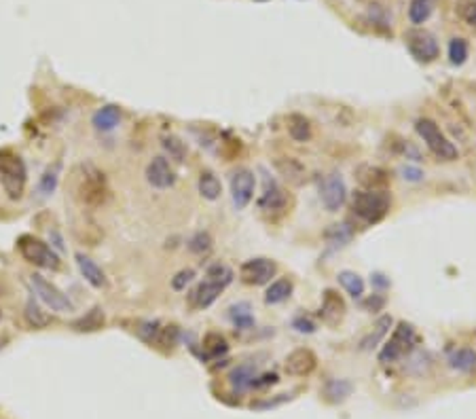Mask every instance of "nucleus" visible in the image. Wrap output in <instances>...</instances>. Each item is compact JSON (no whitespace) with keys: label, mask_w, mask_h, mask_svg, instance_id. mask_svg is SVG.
Segmentation results:
<instances>
[{"label":"nucleus","mask_w":476,"mask_h":419,"mask_svg":"<svg viewBox=\"0 0 476 419\" xmlns=\"http://www.w3.org/2000/svg\"><path fill=\"white\" fill-rule=\"evenodd\" d=\"M23 318H26L28 327H32V329H45L51 324V316L47 312H43V307L34 299H28V303L23 307Z\"/></svg>","instance_id":"26"},{"label":"nucleus","mask_w":476,"mask_h":419,"mask_svg":"<svg viewBox=\"0 0 476 419\" xmlns=\"http://www.w3.org/2000/svg\"><path fill=\"white\" fill-rule=\"evenodd\" d=\"M229 318H231L233 327L239 329V331H250V329H254V316H252L248 303L231 305V307H229Z\"/></svg>","instance_id":"31"},{"label":"nucleus","mask_w":476,"mask_h":419,"mask_svg":"<svg viewBox=\"0 0 476 419\" xmlns=\"http://www.w3.org/2000/svg\"><path fill=\"white\" fill-rule=\"evenodd\" d=\"M404 43H406V49L408 53L419 62V64H432L436 62V58L440 55V47H438V41L432 32L428 30H408L404 34Z\"/></svg>","instance_id":"8"},{"label":"nucleus","mask_w":476,"mask_h":419,"mask_svg":"<svg viewBox=\"0 0 476 419\" xmlns=\"http://www.w3.org/2000/svg\"><path fill=\"white\" fill-rule=\"evenodd\" d=\"M104 324H106L104 309H102V307H93V309H89L85 316H80V318H77V320L73 322V329H75L77 333H95V331L104 329Z\"/></svg>","instance_id":"22"},{"label":"nucleus","mask_w":476,"mask_h":419,"mask_svg":"<svg viewBox=\"0 0 476 419\" xmlns=\"http://www.w3.org/2000/svg\"><path fill=\"white\" fill-rule=\"evenodd\" d=\"M417 343V333H415V327L408 324V322H400L394 333L390 336V341L384 343L381 351H379V362L381 364H390V362H396L400 358H404Z\"/></svg>","instance_id":"5"},{"label":"nucleus","mask_w":476,"mask_h":419,"mask_svg":"<svg viewBox=\"0 0 476 419\" xmlns=\"http://www.w3.org/2000/svg\"><path fill=\"white\" fill-rule=\"evenodd\" d=\"M254 377H256V368H254L252 364H241V366H238V368L229 375V383H231V388H233L238 394H241V392H245L248 388H252Z\"/></svg>","instance_id":"29"},{"label":"nucleus","mask_w":476,"mask_h":419,"mask_svg":"<svg viewBox=\"0 0 476 419\" xmlns=\"http://www.w3.org/2000/svg\"><path fill=\"white\" fill-rule=\"evenodd\" d=\"M161 147H163V151L174 159V161H184V157H186V144L178 138V136H174V134H169V136H163L161 138Z\"/></svg>","instance_id":"33"},{"label":"nucleus","mask_w":476,"mask_h":419,"mask_svg":"<svg viewBox=\"0 0 476 419\" xmlns=\"http://www.w3.org/2000/svg\"><path fill=\"white\" fill-rule=\"evenodd\" d=\"M292 297V282L288 277H280L271 282V286L265 292V303L267 305H280Z\"/></svg>","instance_id":"25"},{"label":"nucleus","mask_w":476,"mask_h":419,"mask_svg":"<svg viewBox=\"0 0 476 419\" xmlns=\"http://www.w3.org/2000/svg\"><path fill=\"white\" fill-rule=\"evenodd\" d=\"M30 286L34 290V295L51 309V312H60V314H66V312H73L75 305L73 301L68 299V295H64L53 282H49L45 275L41 273H32L30 275Z\"/></svg>","instance_id":"7"},{"label":"nucleus","mask_w":476,"mask_h":419,"mask_svg":"<svg viewBox=\"0 0 476 419\" xmlns=\"http://www.w3.org/2000/svg\"><path fill=\"white\" fill-rule=\"evenodd\" d=\"M147 182L153 186V189H159V191H165V189H171L176 184V171L169 166V161L165 157H153V161L147 166Z\"/></svg>","instance_id":"14"},{"label":"nucleus","mask_w":476,"mask_h":419,"mask_svg":"<svg viewBox=\"0 0 476 419\" xmlns=\"http://www.w3.org/2000/svg\"><path fill=\"white\" fill-rule=\"evenodd\" d=\"M258 208L260 212L269 214V216H280L288 210V195L286 191L271 178L265 180V191L258 199Z\"/></svg>","instance_id":"12"},{"label":"nucleus","mask_w":476,"mask_h":419,"mask_svg":"<svg viewBox=\"0 0 476 419\" xmlns=\"http://www.w3.org/2000/svg\"><path fill=\"white\" fill-rule=\"evenodd\" d=\"M288 134L295 142H310L312 136H314V129H312V123L307 117L299 115V112H292L288 117Z\"/></svg>","instance_id":"23"},{"label":"nucleus","mask_w":476,"mask_h":419,"mask_svg":"<svg viewBox=\"0 0 476 419\" xmlns=\"http://www.w3.org/2000/svg\"><path fill=\"white\" fill-rule=\"evenodd\" d=\"M77 197L83 206L87 208H100L102 203H106L108 199V182L106 176L100 168H95L93 164H80L77 168Z\"/></svg>","instance_id":"1"},{"label":"nucleus","mask_w":476,"mask_h":419,"mask_svg":"<svg viewBox=\"0 0 476 419\" xmlns=\"http://www.w3.org/2000/svg\"><path fill=\"white\" fill-rule=\"evenodd\" d=\"M208 280H214V282H221V284L229 286L233 282V269L223 265V262H216L208 269Z\"/></svg>","instance_id":"40"},{"label":"nucleus","mask_w":476,"mask_h":419,"mask_svg":"<svg viewBox=\"0 0 476 419\" xmlns=\"http://www.w3.org/2000/svg\"><path fill=\"white\" fill-rule=\"evenodd\" d=\"M337 280H339V284L345 288V292H347L349 297H354V299H362L366 284H364V280H362L356 271H347V269H345V271H339Z\"/></svg>","instance_id":"28"},{"label":"nucleus","mask_w":476,"mask_h":419,"mask_svg":"<svg viewBox=\"0 0 476 419\" xmlns=\"http://www.w3.org/2000/svg\"><path fill=\"white\" fill-rule=\"evenodd\" d=\"M356 180L364 191H388L390 186V174L388 169L373 164H362L356 168Z\"/></svg>","instance_id":"15"},{"label":"nucleus","mask_w":476,"mask_h":419,"mask_svg":"<svg viewBox=\"0 0 476 419\" xmlns=\"http://www.w3.org/2000/svg\"><path fill=\"white\" fill-rule=\"evenodd\" d=\"M225 288H227V286L221 284V282L203 280V282L197 284V286L193 288V292L189 295V303H191V307H195V309H206V307H210V305L221 297V292H223Z\"/></svg>","instance_id":"17"},{"label":"nucleus","mask_w":476,"mask_h":419,"mask_svg":"<svg viewBox=\"0 0 476 419\" xmlns=\"http://www.w3.org/2000/svg\"><path fill=\"white\" fill-rule=\"evenodd\" d=\"M121 121V108L117 104H106L97 108L91 117V123L97 132H112Z\"/></svg>","instance_id":"19"},{"label":"nucleus","mask_w":476,"mask_h":419,"mask_svg":"<svg viewBox=\"0 0 476 419\" xmlns=\"http://www.w3.org/2000/svg\"><path fill=\"white\" fill-rule=\"evenodd\" d=\"M17 250L19 254L34 267H41V269H60V256L53 252V248H49L41 238H34V235H21L17 240Z\"/></svg>","instance_id":"6"},{"label":"nucleus","mask_w":476,"mask_h":419,"mask_svg":"<svg viewBox=\"0 0 476 419\" xmlns=\"http://www.w3.org/2000/svg\"><path fill=\"white\" fill-rule=\"evenodd\" d=\"M273 166L280 171V176H284L288 182L301 184L305 180V166L295 157H280L273 161Z\"/></svg>","instance_id":"21"},{"label":"nucleus","mask_w":476,"mask_h":419,"mask_svg":"<svg viewBox=\"0 0 476 419\" xmlns=\"http://www.w3.org/2000/svg\"><path fill=\"white\" fill-rule=\"evenodd\" d=\"M400 174H402V178L408 180V182H421V180L425 178V174H423L419 168H415V166H404V168H400Z\"/></svg>","instance_id":"44"},{"label":"nucleus","mask_w":476,"mask_h":419,"mask_svg":"<svg viewBox=\"0 0 476 419\" xmlns=\"http://www.w3.org/2000/svg\"><path fill=\"white\" fill-rule=\"evenodd\" d=\"M345 312H347V305H345L343 297H341V295H339L337 290H332V288H326V290H324V295H322L319 318H322V320H324L326 324L334 327V324H339V322L343 320Z\"/></svg>","instance_id":"16"},{"label":"nucleus","mask_w":476,"mask_h":419,"mask_svg":"<svg viewBox=\"0 0 476 419\" xmlns=\"http://www.w3.org/2000/svg\"><path fill=\"white\" fill-rule=\"evenodd\" d=\"M195 280V271L193 269H182L171 277V288L174 290H184L191 282Z\"/></svg>","instance_id":"41"},{"label":"nucleus","mask_w":476,"mask_h":419,"mask_svg":"<svg viewBox=\"0 0 476 419\" xmlns=\"http://www.w3.org/2000/svg\"><path fill=\"white\" fill-rule=\"evenodd\" d=\"M415 129L417 134L421 136V140L425 142V147L440 159V161H455L460 157V151L458 147L440 132V127L436 125V121L432 119H417L415 121Z\"/></svg>","instance_id":"3"},{"label":"nucleus","mask_w":476,"mask_h":419,"mask_svg":"<svg viewBox=\"0 0 476 419\" xmlns=\"http://www.w3.org/2000/svg\"><path fill=\"white\" fill-rule=\"evenodd\" d=\"M75 258H77L80 275L85 277L87 284H91L93 288H104V286H106V275H104L102 267H100L93 258H89V256L83 254V252H77Z\"/></svg>","instance_id":"18"},{"label":"nucleus","mask_w":476,"mask_h":419,"mask_svg":"<svg viewBox=\"0 0 476 419\" xmlns=\"http://www.w3.org/2000/svg\"><path fill=\"white\" fill-rule=\"evenodd\" d=\"M26 166L11 151H0V184L11 199H19L26 189Z\"/></svg>","instance_id":"4"},{"label":"nucleus","mask_w":476,"mask_h":419,"mask_svg":"<svg viewBox=\"0 0 476 419\" xmlns=\"http://www.w3.org/2000/svg\"><path fill=\"white\" fill-rule=\"evenodd\" d=\"M319 199L328 212H339L343 208V203L347 199V186H345V180L341 178V174L332 171L322 180Z\"/></svg>","instance_id":"10"},{"label":"nucleus","mask_w":476,"mask_h":419,"mask_svg":"<svg viewBox=\"0 0 476 419\" xmlns=\"http://www.w3.org/2000/svg\"><path fill=\"white\" fill-rule=\"evenodd\" d=\"M449 366L458 373H464V375H470L476 371V349L472 347H458L449 354L447 358Z\"/></svg>","instance_id":"20"},{"label":"nucleus","mask_w":476,"mask_h":419,"mask_svg":"<svg viewBox=\"0 0 476 419\" xmlns=\"http://www.w3.org/2000/svg\"><path fill=\"white\" fill-rule=\"evenodd\" d=\"M60 164H55L53 168H47L45 169V174H43V178H41V182H38V191L43 193V195H51L53 191H55V186H58V180H60Z\"/></svg>","instance_id":"37"},{"label":"nucleus","mask_w":476,"mask_h":419,"mask_svg":"<svg viewBox=\"0 0 476 419\" xmlns=\"http://www.w3.org/2000/svg\"><path fill=\"white\" fill-rule=\"evenodd\" d=\"M212 235L208 233V231H199V233H195L191 240H189V250L193 252V254H208V252L212 250Z\"/></svg>","instance_id":"38"},{"label":"nucleus","mask_w":476,"mask_h":419,"mask_svg":"<svg viewBox=\"0 0 476 419\" xmlns=\"http://www.w3.org/2000/svg\"><path fill=\"white\" fill-rule=\"evenodd\" d=\"M254 191H256L254 171H250L248 168H239L231 174V197L238 210H245L250 206V201L254 199Z\"/></svg>","instance_id":"11"},{"label":"nucleus","mask_w":476,"mask_h":419,"mask_svg":"<svg viewBox=\"0 0 476 419\" xmlns=\"http://www.w3.org/2000/svg\"><path fill=\"white\" fill-rule=\"evenodd\" d=\"M351 392H354V386L347 379H328L324 386V396L330 403H343Z\"/></svg>","instance_id":"27"},{"label":"nucleus","mask_w":476,"mask_h":419,"mask_svg":"<svg viewBox=\"0 0 476 419\" xmlns=\"http://www.w3.org/2000/svg\"><path fill=\"white\" fill-rule=\"evenodd\" d=\"M351 235H354V231H351L347 225H330V227L326 229V233H324V238H326L330 244H339V246L347 244V242L351 240Z\"/></svg>","instance_id":"36"},{"label":"nucleus","mask_w":476,"mask_h":419,"mask_svg":"<svg viewBox=\"0 0 476 419\" xmlns=\"http://www.w3.org/2000/svg\"><path fill=\"white\" fill-rule=\"evenodd\" d=\"M197 189H199L201 197L208 201H216L223 195V182L218 180V176L214 171H201Z\"/></svg>","instance_id":"24"},{"label":"nucleus","mask_w":476,"mask_h":419,"mask_svg":"<svg viewBox=\"0 0 476 419\" xmlns=\"http://www.w3.org/2000/svg\"><path fill=\"white\" fill-rule=\"evenodd\" d=\"M256 2H267V0H256Z\"/></svg>","instance_id":"47"},{"label":"nucleus","mask_w":476,"mask_h":419,"mask_svg":"<svg viewBox=\"0 0 476 419\" xmlns=\"http://www.w3.org/2000/svg\"><path fill=\"white\" fill-rule=\"evenodd\" d=\"M390 206H392V199H390L388 191H364V189H360L351 195V210L366 225L381 223L388 216Z\"/></svg>","instance_id":"2"},{"label":"nucleus","mask_w":476,"mask_h":419,"mask_svg":"<svg viewBox=\"0 0 476 419\" xmlns=\"http://www.w3.org/2000/svg\"><path fill=\"white\" fill-rule=\"evenodd\" d=\"M362 307L366 309V312H381L384 307H386V297L384 295H371L369 299H364L362 301Z\"/></svg>","instance_id":"43"},{"label":"nucleus","mask_w":476,"mask_h":419,"mask_svg":"<svg viewBox=\"0 0 476 419\" xmlns=\"http://www.w3.org/2000/svg\"><path fill=\"white\" fill-rule=\"evenodd\" d=\"M468 55H470L468 41L466 38H451V43H449V62L453 66H462V64H466Z\"/></svg>","instance_id":"34"},{"label":"nucleus","mask_w":476,"mask_h":419,"mask_svg":"<svg viewBox=\"0 0 476 419\" xmlns=\"http://www.w3.org/2000/svg\"><path fill=\"white\" fill-rule=\"evenodd\" d=\"M316 366L317 358L310 347H299V349L290 351L286 356V362H284L286 373L292 375V377H307L316 371Z\"/></svg>","instance_id":"13"},{"label":"nucleus","mask_w":476,"mask_h":419,"mask_svg":"<svg viewBox=\"0 0 476 419\" xmlns=\"http://www.w3.org/2000/svg\"><path fill=\"white\" fill-rule=\"evenodd\" d=\"M434 11V0H413L408 6V19L413 26H421L430 19Z\"/></svg>","instance_id":"32"},{"label":"nucleus","mask_w":476,"mask_h":419,"mask_svg":"<svg viewBox=\"0 0 476 419\" xmlns=\"http://www.w3.org/2000/svg\"><path fill=\"white\" fill-rule=\"evenodd\" d=\"M178 336H180V331H178V327H163V329H159L157 336H155V345L159 347H163V349H171L176 343H178Z\"/></svg>","instance_id":"39"},{"label":"nucleus","mask_w":476,"mask_h":419,"mask_svg":"<svg viewBox=\"0 0 476 419\" xmlns=\"http://www.w3.org/2000/svg\"><path fill=\"white\" fill-rule=\"evenodd\" d=\"M462 17L468 26L476 28V0H470L462 6Z\"/></svg>","instance_id":"45"},{"label":"nucleus","mask_w":476,"mask_h":419,"mask_svg":"<svg viewBox=\"0 0 476 419\" xmlns=\"http://www.w3.org/2000/svg\"><path fill=\"white\" fill-rule=\"evenodd\" d=\"M273 383H277V375L275 373H265L260 377H254L252 388H267V386H273Z\"/></svg>","instance_id":"46"},{"label":"nucleus","mask_w":476,"mask_h":419,"mask_svg":"<svg viewBox=\"0 0 476 419\" xmlns=\"http://www.w3.org/2000/svg\"><path fill=\"white\" fill-rule=\"evenodd\" d=\"M392 324H394L392 316H381L377 320V324H375V331H371L369 335L360 341V349H373L375 345H379V341L390 333Z\"/></svg>","instance_id":"30"},{"label":"nucleus","mask_w":476,"mask_h":419,"mask_svg":"<svg viewBox=\"0 0 476 419\" xmlns=\"http://www.w3.org/2000/svg\"><path fill=\"white\" fill-rule=\"evenodd\" d=\"M203 349L208 351L210 358H218L221 354H227L229 343L221 333H208L206 339H203Z\"/></svg>","instance_id":"35"},{"label":"nucleus","mask_w":476,"mask_h":419,"mask_svg":"<svg viewBox=\"0 0 476 419\" xmlns=\"http://www.w3.org/2000/svg\"><path fill=\"white\" fill-rule=\"evenodd\" d=\"M277 273V265L271 260V258H265V256H258V258H250L245 260L241 267H239V277L243 284H250V286H263V284H269L271 277Z\"/></svg>","instance_id":"9"},{"label":"nucleus","mask_w":476,"mask_h":419,"mask_svg":"<svg viewBox=\"0 0 476 419\" xmlns=\"http://www.w3.org/2000/svg\"><path fill=\"white\" fill-rule=\"evenodd\" d=\"M292 329L299 331V333H307V335H312V333L316 331V322H314L312 318H307V316H297V318L292 320Z\"/></svg>","instance_id":"42"}]
</instances>
